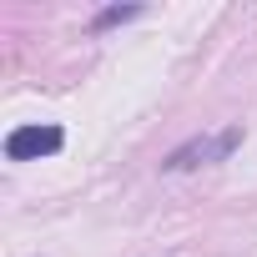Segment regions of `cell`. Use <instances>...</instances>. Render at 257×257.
<instances>
[{
  "label": "cell",
  "instance_id": "7a4b0ae2",
  "mask_svg": "<svg viewBox=\"0 0 257 257\" xmlns=\"http://www.w3.org/2000/svg\"><path fill=\"white\" fill-rule=\"evenodd\" d=\"M66 147V132L61 126H16V132L6 137V157L11 162H41V157H56Z\"/></svg>",
  "mask_w": 257,
  "mask_h": 257
},
{
  "label": "cell",
  "instance_id": "6da1fadb",
  "mask_svg": "<svg viewBox=\"0 0 257 257\" xmlns=\"http://www.w3.org/2000/svg\"><path fill=\"white\" fill-rule=\"evenodd\" d=\"M237 147H242V126H222V132H207V137H192V142H182V147H177V152L162 162V172L217 167V162H227Z\"/></svg>",
  "mask_w": 257,
  "mask_h": 257
},
{
  "label": "cell",
  "instance_id": "3957f363",
  "mask_svg": "<svg viewBox=\"0 0 257 257\" xmlns=\"http://www.w3.org/2000/svg\"><path fill=\"white\" fill-rule=\"evenodd\" d=\"M142 16V6H106L96 21H91V31H111V26H121V21H137Z\"/></svg>",
  "mask_w": 257,
  "mask_h": 257
}]
</instances>
